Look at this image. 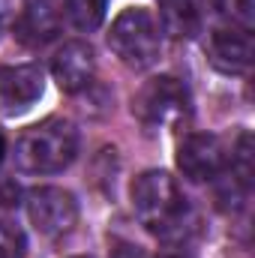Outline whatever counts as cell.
I'll list each match as a JSON object with an SVG mask.
<instances>
[{"mask_svg": "<svg viewBox=\"0 0 255 258\" xmlns=\"http://www.w3.org/2000/svg\"><path fill=\"white\" fill-rule=\"evenodd\" d=\"M162 27L174 39H189L201 27L195 0H162Z\"/></svg>", "mask_w": 255, "mask_h": 258, "instance_id": "obj_11", "label": "cell"}, {"mask_svg": "<svg viewBox=\"0 0 255 258\" xmlns=\"http://www.w3.org/2000/svg\"><path fill=\"white\" fill-rule=\"evenodd\" d=\"M177 168L195 183L216 180L228 168V147L213 132H192L177 144Z\"/></svg>", "mask_w": 255, "mask_h": 258, "instance_id": "obj_6", "label": "cell"}, {"mask_svg": "<svg viewBox=\"0 0 255 258\" xmlns=\"http://www.w3.org/2000/svg\"><path fill=\"white\" fill-rule=\"evenodd\" d=\"M60 27V3L57 0H33L18 21V39L27 45L48 42Z\"/></svg>", "mask_w": 255, "mask_h": 258, "instance_id": "obj_10", "label": "cell"}, {"mask_svg": "<svg viewBox=\"0 0 255 258\" xmlns=\"http://www.w3.org/2000/svg\"><path fill=\"white\" fill-rule=\"evenodd\" d=\"M111 258H141V252H138V246H129V243H120L114 252H111Z\"/></svg>", "mask_w": 255, "mask_h": 258, "instance_id": "obj_15", "label": "cell"}, {"mask_svg": "<svg viewBox=\"0 0 255 258\" xmlns=\"http://www.w3.org/2000/svg\"><path fill=\"white\" fill-rule=\"evenodd\" d=\"M3 156H6V138H3V132H0V162H3Z\"/></svg>", "mask_w": 255, "mask_h": 258, "instance_id": "obj_17", "label": "cell"}, {"mask_svg": "<svg viewBox=\"0 0 255 258\" xmlns=\"http://www.w3.org/2000/svg\"><path fill=\"white\" fill-rule=\"evenodd\" d=\"M132 114L153 129L180 126L192 114V96L189 87L174 78V75H156L138 87L132 96Z\"/></svg>", "mask_w": 255, "mask_h": 258, "instance_id": "obj_4", "label": "cell"}, {"mask_svg": "<svg viewBox=\"0 0 255 258\" xmlns=\"http://www.w3.org/2000/svg\"><path fill=\"white\" fill-rule=\"evenodd\" d=\"M27 255V240L18 225L0 219V258H24Z\"/></svg>", "mask_w": 255, "mask_h": 258, "instance_id": "obj_13", "label": "cell"}, {"mask_svg": "<svg viewBox=\"0 0 255 258\" xmlns=\"http://www.w3.org/2000/svg\"><path fill=\"white\" fill-rule=\"evenodd\" d=\"M75 258H90V255H75Z\"/></svg>", "mask_w": 255, "mask_h": 258, "instance_id": "obj_19", "label": "cell"}, {"mask_svg": "<svg viewBox=\"0 0 255 258\" xmlns=\"http://www.w3.org/2000/svg\"><path fill=\"white\" fill-rule=\"evenodd\" d=\"M156 258H189L183 249H165V252H159Z\"/></svg>", "mask_w": 255, "mask_h": 258, "instance_id": "obj_16", "label": "cell"}, {"mask_svg": "<svg viewBox=\"0 0 255 258\" xmlns=\"http://www.w3.org/2000/svg\"><path fill=\"white\" fill-rule=\"evenodd\" d=\"M132 207L138 222L159 240L177 243L192 228V204L168 171H144L132 183Z\"/></svg>", "mask_w": 255, "mask_h": 258, "instance_id": "obj_1", "label": "cell"}, {"mask_svg": "<svg viewBox=\"0 0 255 258\" xmlns=\"http://www.w3.org/2000/svg\"><path fill=\"white\" fill-rule=\"evenodd\" d=\"M45 93V72L39 63L0 66V114L15 117L36 105Z\"/></svg>", "mask_w": 255, "mask_h": 258, "instance_id": "obj_7", "label": "cell"}, {"mask_svg": "<svg viewBox=\"0 0 255 258\" xmlns=\"http://www.w3.org/2000/svg\"><path fill=\"white\" fill-rule=\"evenodd\" d=\"M231 18H234V24H240V27H246V30H252V21H255V0H216Z\"/></svg>", "mask_w": 255, "mask_h": 258, "instance_id": "obj_14", "label": "cell"}, {"mask_svg": "<svg viewBox=\"0 0 255 258\" xmlns=\"http://www.w3.org/2000/svg\"><path fill=\"white\" fill-rule=\"evenodd\" d=\"M66 18L75 30H96L105 18V9H108V0H63Z\"/></svg>", "mask_w": 255, "mask_h": 258, "instance_id": "obj_12", "label": "cell"}, {"mask_svg": "<svg viewBox=\"0 0 255 258\" xmlns=\"http://www.w3.org/2000/svg\"><path fill=\"white\" fill-rule=\"evenodd\" d=\"M210 63L216 66L225 75H240L252 66L255 57V45H252V33L240 24H219L210 33Z\"/></svg>", "mask_w": 255, "mask_h": 258, "instance_id": "obj_8", "label": "cell"}, {"mask_svg": "<svg viewBox=\"0 0 255 258\" xmlns=\"http://www.w3.org/2000/svg\"><path fill=\"white\" fill-rule=\"evenodd\" d=\"M78 156V129L63 117H48L30 126L15 144V168L21 174L45 177L66 171Z\"/></svg>", "mask_w": 255, "mask_h": 258, "instance_id": "obj_2", "label": "cell"}, {"mask_svg": "<svg viewBox=\"0 0 255 258\" xmlns=\"http://www.w3.org/2000/svg\"><path fill=\"white\" fill-rule=\"evenodd\" d=\"M93 69H96L93 48L81 39L63 42L57 48V54L51 57V75L63 93H81L84 87H90Z\"/></svg>", "mask_w": 255, "mask_h": 258, "instance_id": "obj_9", "label": "cell"}, {"mask_svg": "<svg viewBox=\"0 0 255 258\" xmlns=\"http://www.w3.org/2000/svg\"><path fill=\"white\" fill-rule=\"evenodd\" d=\"M27 219L42 237H60L78 222V201L69 189L39 186L27 195Z\"/></svg>", "mask_w": 255, "mask_h": 258, "instance_id": "obj_5", "label": "cell"}, {"mask_svg": "<svg viewBox=\"0 0 255 258\" xmlns=\"http://www.w3.org/2000/svg\"><path fill=\"white\" fill-rule=\"evenodd\" d=\"M108 48L129 69H150L162 54L159 21L153 18L150 9L129 6L114 18V24L108 30Z\"/></svg>", "mask_w": 255, "mask_h": 258, "instance_id": "obj_3", "label": "cell"}, {"mask_svg": "<svg viewBox=\"0 0 255 258\" xmlns=\"http://www.w3.org/2000/svg\"><path fill=\"white\" fill-rule=\"evenodd\" d=\"M0 30H3V15H0Z\"/></svg>", "mask_w": 255, "mask_h": 258, "instance_id": "obj_18", "label": "cell"}]
</instances>
